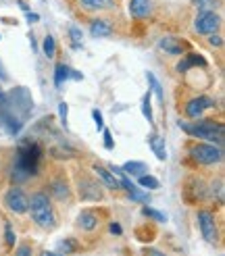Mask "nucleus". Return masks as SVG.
Returning a JSON list of instances; mask_svg holds the SVG:
<instances>
[{"instance_id":"f257e3e1","label":"nucleus","mask_w":225,"mask_h":256,"mask_svg":"<svg viewBox=\"0 0 225 256\" xmlns=\"http://www.w3.org/2000/svg\"><path fill=\"white\" fill-rule=\"evenodd\" d=\"M40 160H42V152L36 144H21L17 150V158L12 164V179L15 184H21L23 179H28L30 175H36L40 169Z\"/></svg>"},{"instance_id":"f03ea898","label":"nucleus","mask_w":225,"mask_h":256,"mask_svg":"<svg viewBox=\"0 0 225 256\" xmlns=\"http://www.w3.org/2000/svg\"><path fill=\"white\" fill-rule=\"evenodd\" d=\"M30 214L36 225H40L42 229H50L56 223V214L52 208V202H50V196L46 192H36V194L30 198Z\"/></svg>"},{"instance_id":"7ed1b4c3","label":"nucleus","mask_w":225,"mask_h":256,"mask_svg":"<svg viewBox=\"0 0 225 256\" xmlns=\"http://www.w3.org/2000/svg\"><path fill=\"white\" fill-rule=\"evenodd\" d=\"M178 125L182 127V130H184L188 136H192V138L204 140V142L217 144V146L223 144V125H219V123H212V121L186 123V121H180Z\"/></svg>"},{"instance_id":"20e7f679","label":"nucleus","mask_w":225,"mask_h":256,"mask_svg":"<svg viewBox=\"0 0 225 256\" xmlns=\"http://www.w3.org/2000/svg\"><path fill=\"white\" fill-rule=\"evenodd\" d=\"M190 156L198 164H215V162H219L223 158V150L217 144L202 142V144H194L190 148Z\"/></svg>"},{"instance_id":"39448f33","label":"nucleus","mask_w":225,"mask_h":256,"mask_svg":"<svg viewBox=\"0 0 225 256\" xmlns=\"http://www.w3.org/2000/svg\"><path fill=\"white\" fill-rule=\"evenodd\" d=\"M219 25H221V17L215 10H200L194 21V30L200 36H212V34H217Z\"/></svg>"},{"instance_id":"423d86ee","label":"nucleus","mask_w":225,"mask_h":256,"mask_svg":"<svg viewBox=\"0 0 225 256\" xmlns=\"http://www.w3.org/2000/svg\"><path fill=\"white\" fill-rule=\"evenodd\" d=\"M198 227L202 232V238L208 244H217L219 234H217V223H215V214L210 210H198Z\"/></svg>"},{"instance_id":"0eeeda50","label":"nucleus","mask_w":225,"mask_h":256,"mask_svg":"<svg viewBox=\"0 0 225 256\" xmlns=\"http://www.w3.org/2000/svg\"><path fill=\"white\" fill-rule=\"evenodd\" d=\"M4 202H6V206L17 214L28 212V208H30V196L25 194L21 188H10L4 196Z\"/></svg>"},{"instance_id":"6e6552de","label":"nucleus","mask_w":225,"mask_h":256,"mask_svg":"<svg viewBox=\"0 0 225 256\" xmlns=\"http://www.w3.org/2000/svg\"><path fill=\"white\" fill-rule=\"evenodd\" d=\"M217 102L215 98H210V96H196L192 100H188V104H186V114L190 119H198V117H202L204 110L212 108Z\"/></svg>"},{"instance_id":"1a4fd4ad","label":"nucleus","mask_w":225,"mask_h":256,"mask_svg":"<svg viewBox=\"0 0 225 256\" xmlns=\"http://www.w3.org/2000/svg\"><path fill=\"white\" fill-rule=\"evenodd\" d=\"M80 196L84 200H102V188H100L96 182H92V179L84 177L80 182Z\"/></svg>"},{"instance_id":"9d476101","label":"nucleus","mask_w":225,"mask_h":256,"mask_svg":"<svg viewBox=\"0 0 225 256\" xmlns=\"http://www.w3.org/2000/svg\"><path fill=\"white\" fill-rule=\"evenodd\" d=\"M152 12V0H130V15L136 19H148Z\"/></svg>"},{"instance_id":"9b49d317","label":"nucleus","mask_w":225,"mask_h":256,"mask_svg":"<svg viewBox=\"0 0 225 256\" xmlns=\"http://www.w3.org/2000/svg\"><path fill=\"white\" fill-rule=\"evenodd\" d=\"M94 173L98 175V179L102 182L106 188H110V190H119L121 186H119V179L112 175L110 171H106L104 167H100V164H94Z\"/></svg>"},{"instance_id":"f8f14e48","label":"nucleus","mask_w":225,"mask_h":256,"mask_svg":"<svg viewBox=\"0 0 225 256\" xmlns=\"http://www.w3.org/2000/svg\"><path fill=\"white\" fill-rule=\"evenodd\" d=\"M80 4L86 10H110L115 8V0H80Z\"/></svg>"},{"instance_id":"ddd939ff","label":"nucleus","mask_w":225,"mask_h":256,"mask_svg":"<svg viewBox=\"0 0 225 256\" xmlns=\"http://www.w3.org/2000/svg\"><path fill=\"white\" fill-rule=\"evenodd\" d=\"M78 225L84 229V232H92V229L98 225V216L94 210H82L80 212V219H78Z\"/></svg>"},{"instance_id":"4468645a","label":"nucleus","mask_w":225,"mask_h":256,"mask_svg":"<svg viewBox=\"0 0 225 256\" xmlns=\"http://www.w3.org/2000/svg\"><path fill=\"white\" fill-rule=\"evenodd\" d=\"M158 46L169 54H182L184 48H186V44L180 42V40H175V38H162V40L158 42Z\"/></svg>"},{"instance_id":"2eb2a0df","label":"nucleus","mask_w":225,"mask_h":256,"mask_svg":"<svg viewBox=\"0 0 225 256\" xmlns=\"http://www.w3.org/2000/svg\"><path fill=\"white\" fill-rule=\"evenodd\" d=\"M90 34L96 36V38H106L112 34V28H110V23H106L104 19H94L90 23Z\"/></svg>"},{"instance_id":"dca6fc26","label":"nucleus","mask_w":225,"mask_h":256,"mask_svg":"<svg viewBox=\"0 0 225 256\" xmlns=\"http://www.w3.org/2000/svg\"><path fill=\"white\" fill-rule=\"evenodd\" d=\"M206 67V60L202 56H198V54H188L184 60H180V65H178V71L180 73H186L188 69H192V67Z\"/></svg>"},{"instance_id":"f3484780","label":"nucleus","mask_w":225,"mask_h":256,"mask_svg":"<svg viewBox=\"0 0 225 256\" xmlns=\"http://www.w3.org/2000/svg\"><path fill=\"white\" fill-rule=\"evenodd\" d=\"M125 175H132V177H140V175H146L148 167H146V162L142 160H130V162H125L123 164V169H121Z\"/></svg>"},{"instance_id":"a211bd4d","label":"nucleus","mask_w":225,"mask_h":256,"mask_svg":"<svg viewBox=\"0 0 225 256\" xmlns=\"http://www.w3.org/2000/svg\"><path fill=\"white\" fill-rule=\"evenodd\" d=\"M150 146H152V150H154V154H156V158H158V160H165V158H167L165 140H162V138L152 136V138H150Z\"/></svg>"},{"instance_id":"6ab92c4d","label":"nucleus","mask_w":225,"mask_h":256,"mask_svg":"<svg viewBox=\"0 0 225 256\" xmlns=\"http://www.w3.org/2000/svg\"><path fill=\"white\" fill-rule=\"evenodd\" d=\"M52 196H54L56 200H67V198H69V188H67V184L54 182V184H52Z\"/></svg>"},{"instance_id":"aec40b11","label":"nucleus","mask_w":225,"mask_h":256,"mask_svg":"<svg viewBox=\"0 0 225 256\" xmlns=\"http://www.w3.org/2000/svg\"><path fill=\"white\" fill-rule=\"evenodd\" d=\"M67 78H69V67L60 62V65H56V71H54V84H56V88H60L62 84H65Z\"/></svg>"},{"instance_id":"412c9836","label":"nucleus","mask_w":225,"mask_h":256,"mask_svg":"<svg viewBox=\"0 0 225 256\" xmlns=\"http://www.w3.org/2000/svg\"><path fill=\"white\" fill-rule=\"evenodd\" d=\"M138 182H140V186L146 188V190H158L160 188L158 179L152 177V175H140V177H138Z\"/></svg>"},{"instance_id":"4be33fe9","label":"nucleus","mask_w":225,"mask_h":256,"mask_svg":"<svg viewBox=\"0 0 225 256\" xmlns=\"http://www.w3.org/2000/svg\"><path fill=\"white\" fill-rule=\"evenodd\" d=\"M42 50H44V54H46L48 58H52V56H54V52H56V42H54V38H52V36H46V38H44Z\"/></svg>"},{"instance_id":"5701e85b","label":"nucleus","mask_w":225,"mask_h":256,"mask_svg":"<svg viewBox=\"0 0 225 256\" xmlns=\"http://www.w3.org/2000/svg\"><path fill=\"white\" fill-rule=\"evenodd\" d=\"M69 38H71L73 48H80V46L84 44V42H82V30L75 28V25H71V28H69Z\"/></svg>"},{"instance_id":"b1692460","label":"nucleus","mask_w":225,"mask_h":256,"mask_svg":"<svg viewBox=\"0 0 225 256\" xmlns=\"http://www.w3.org/2000/svg\"><path fill=\"white\" fill-rule=\"evenodd\" d=\"M144 216H150V219H154V221H160V223H165L167 221V214H162L160 210H154V208H150V206H144Z\"/></svg>"},{"instance_id":"393cba45","label":"nucleus","mask_w":225,"mask_h":256,"mask_svg":"<svg viewBox=\"0 0 225 256\" xmlns=\"http://www.w3.org/2000/svg\"><path fill=\"white\" fill-rule=\"evenodd\" d=\"M58 250L60 252H75V250H80V244L75 240H62V242H58Z\"/></svg>"},{"instance_id":"a878e982","label":"nucleus","mask_w":225,"mask_h":256,"mask_svg":"<svg viewBox=\"0 0 225 256\" xmlns=\"http://www.w3.org/2000/svg\"><path fill=\"white\" fill-rule=\"evenodd\" d=\"M217 4L219 0H194V6H198V10H215Z\"/></svg>"},{"instance_id":"bb28decb","label":"nucleus","mask_w":225,"mask_h":256,"mask_svg":"<svg viewBox=\"0 0 225 256\" xmlns=\"http://www.w3.org/2000/svg\"><path fill=\"white\" fill-rule=\"evenodd\" d=\"M146 78H148V82H150V88H152L154 90V94L158 96V100L162 102V98H165V96H162V90H160V84H158V80L154 78V73H146Z\"/></svg>"},{"instance_id":"cd10ccee","label":"nucleus","mask_w":225,"mask_h":256,"mask_svg":"<svg viewBox=\"0 0 225 256\" xmlns=\"http://www.w3.org/2000/svg\"><path fill=\"white\" fill-rule=\"evenodd\" d=\"M142 112H144V117L152 123V106H150V92L142 98Z\"/></svg>"},{"instance_id":"c85d7f7f","label":"nucleus","mask_w":225,"mask_h":256,"mask_svg":"<svg viewBox=\"0 0 225 256\" xmlns=\"http://www.w3.org/2000/svg\"><path fill=\"white\" fill-rule=\"evenodd\" d=\"M4 234H6V246H15V234H12V227L8 223L4 225Z\"/></svg>"},{"instance_id":"c756f323","label":"nucleus","mask_w":225,"mask_h":256,"mask_svg":"<svg viewBox=\"0 0 225 256\" xmlns=\"http://www.w3.org/2000/svg\"><path fill=\"white\" fill-rule=\"evenodd\" d=\"M130 196H132L136 202H148V200H150V198H148V194H144V192H140V190H134Z\"/></svg>"},{"instance_id":"7c9ffc66","label":"nucleus","mask_w":225,"mask_h":256,"mask_svg":"<svg viewBox=\"0 0 225 256\" xmlns=\"http://www.w3.org/2000/svg\"><path fill=\"white\" fill-rule=\"evenodd\" d=\"M92 117H94V123H96V130H102L104 123H102V114H100V110H92Z\"/></svg>"},{"instance_id":"2f4dec72","label":"nucleus","mask_w":225,"mask_h":256,"mask_svg":"<svg viewBox=\"0 0 225 256\" xmlns=\"http://www.w3.org/2000/svg\"><path fill=\"white\" fill-rule=\"evenodd\" d=\"M15 256H32V248H30L28 244H21V246L17 248Z\"/></svg>"},{"instance_id":"473e14b6","label":"nucleus","mask_w":225,"mask_h":256,"mask_svg":"<svg viewBox=\"0 0 225 256\" xmlns=\"http://www.w3.org/2000/svg\"><path fill=\"white\" fill-rule=\"evenodd\" d=\"M67 110H69V108H67V104H60V106H58L60 121H62V125H65V127H67Z\"/></svg>"},{"instance_id":"72a5a7b5","label":"nucleus","mask_w":225,"mask_h":256,"mask_svg":"<svg viewBox=\"0 0 225 256\" xmlns=\"http://www.w3.org/2000/svg\"><path fill=\"white\" fill-rule=\"evenodd\" d=\"M208 40H210V44H212V46H221V44H223V40H221V36H219V34L208 36Z\"/></svg>"},{"instance_id":"f704fd0d","label":"nucleus","mask_w":225,"mask_h":256,"mask_svg":"<svg viewBox=\"0 0 225 256\" xmlns=\"http://www.w3.org/2000/svg\"><path fill=\"white\" fill-rule=\"evenodd\" d=\"M108 229H110V234H112V236H121V225H119V223H110Z\"/></svg>"},{"instance_id":"c9c22d12","label":"nucleus","mask_w":225,"mask_h":256,"mask_svg":"<svg viewBox=\"0 0 225 256\" xmlns=\"http://www.w3.org/2000/svg\"><path fill=\"white\" fill-rule=\"evenodd\" d=\"M104 146H106V148H112V146H115V144H112V138H110V132H106V130H104Z\"/></svg>"},{"instance_id":"e433bc0d","label":"nucleus","mask_w":225,"mask_h":256,"mask_svg":"<svg viewBox=\"0 0 225 256\" xmlns=\"http://www.w3.org/2000/svg\"><path fill=\"white\" fill-rule=\"evenodd\" d=\"M146 254H148V256H165V254H160V252H158V250H154V248H148V250H146Z\"/></svg>"},{"instance_id":"4c0bfd02","label":"nucleus","mask_w":225,"mask_h":256,"mask_svg":"<svg viewBox=\"0 0 225 256\" xmlns=\"http://www.w3.org/2000/svg\"><path fill=\"white\" fill-rule=\"evenodd\" d=\"M40 256H65V254H58V252H52V250H46V252H42Z\"/></svg>"},{"instance_id":"58836bf2","label":"nucleus","mask_w":225,"mask_h":256,"mask_svg":"<svg viewBox=\"0 0 225 256\" xmlns=\"http://www.w3.org/2000/svg\"><path fill=\"white\" fill-rule=\"evenodd\" d=\"M0 80H6V73H4V69H2V62H0Z\"/></svg>"},{"instance_id":"ea45409f","label":"nucleus","mask_w":225,"mask_h":256,"mask_svg":"<svg viewBox=\"0 0 225 256\" xmlns=\"http://www.w3.org/2000/svg\"><path fill=\"white\" fill-rule=\"evenodd\" d=\"M0 94H2V88H0Z\"/></svg>"}]
</instances>
